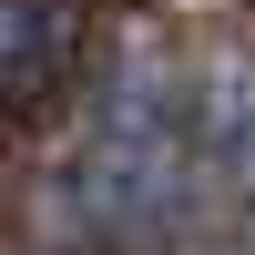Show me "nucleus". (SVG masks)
<instances>
[{"label": "nucleus", "mask_w": 255, "mask_h": 255, "mask_svg": "<svg viewBox=\"0 0 255 255\" xmlns=\"http://www.w3.org/2000/svg\"><path fill=\"white\" fill-rule=\"evenodd\" d=\"M61 215L82 245H113V255H153V245L194 235L215 215L204 143H194V82L123 72L61 163Z\"/></svg>", "instance_id": "obj_1"}, {"label": "nucleus", "mask_w": 255, "mask_h": 255, "mask_svg": "<svg viewBox=\"0 0 255 255\" xmlns=\"http://www.w3.org/2000/svg\"><path fill=\"white\" fill-rule=\"evenodd\" d=\"M82 61L72 0H0V102H51Z\"/></svg>", "instance_id": "obj_2"}, {"label": "nucleus", "mask_w": 255, "mask_h": 255, "mask_svg": "<svg viewBox=\"0 0 255 255\" xmlns=\"http://www.w3.org/2000/svg\"><path fill=\"white\" fill-rule=\"evenodd\" d=\"M194 143H204V184L225 194H255V61H225V72L194 82Z\"/></svg>", "instance_id": "obj_3"}]
</instances>
